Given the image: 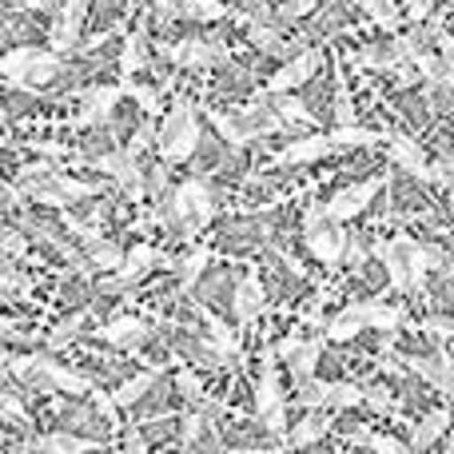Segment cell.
Listing matches in <instances>:
<instances>
[{"instance_id":"obj_1","label":"cell","mask_w":454,"mask_h":454,"mask_svg":"<svg viewBox=\"0 0 454 454\" xmlns=\"http://www.w3.org/2000/svg\"><path fill=\"white\" fill-rule=\"evenodd\" d=\"M60 72V56L36 52V48H16L0 56V76H8L16 88H44Z\"/></svg>"},{"instance_id":"obj_2","label":"cell","mask_w":454,"mask_h":454,"mask_svg":"<svg viewBox=\"0 0 454 454\" xmlns=\"http://www.w3.org/2000/svg\"><path fill=\"white\" fill-rule=\"evenodd\" d=\"M303 231H307V247L319 263L335 267L347 255V231L339 223L327 220V204H311L303 215Z\"/></svg>"},{"instance_id":"obj_3","label":"cell","mask_w":454,"mask_h":454,"mask_svg":"<svg viewBox=\"0 0 454 454\" xmlns=\"http://www.w3.org/2000/svg\"><path fill=\"white\" fill-rule=\"evenodd\" d=\"M383 188H387L383 176H371V180L347 184L343 192H335V196H331V204H327V220H331V223H339V227L351 223V220H359V215L371 207V200H375Z\"/></svg>"},{"instance_id":"obj_4","label":"cell","mask_w":454,"mask_h":454,"mask_svg":"<svg viewBox=\"0 0 454 454\" xmlns=\"http://www.w3.org/2000/svg\"><path fill=\"white\" fill-rule=\"evenodd\" d=\"M255 411L259 419H263L267 434H287V403H283V391H279V371L271 367V359H267L263 375H259V387H255Z\"/></svg>"},{"instance_id":"obj_5","label":"cell","mask_w":454,"mask_h":454,"mask_svg":"<svg viewBox=\"0 0 454 454\" xmlns=\"http://www.w3.org/2000/svg\"><path fill=\"white\" fill-rule=\"evenodd\" d=\"M395 247H399L403 263H407V275H411V287L423 291L427 287V271H439V267H447V255L434 247H427V243H419L415 235L403 231L399 239H395Z\"/></svg>"},{"instance_id":"obj_6","label":"cell","mask_w":454,"mask_h":454,"mask_svg":"<svg viewBox=\"0 0 454 454\" xmlns=\"http://www.w3.org/2000/svg\"><path fill=\"white\" fill-rule=\"evenodd\" d=\"M319 64H323V52H319V48H303V52L291 56V60L283 64V68L275 72L271 80H267V92H271V96H287L291 88L307 84V80L319 72Z\"/></svg>"},{"instance_id":"obj_7","label":"cell","mask_w":454,"mask_h":454,"mask_svg":"<svg viewBox=\"0 0 454 454\" xmlns=\"http://www.w3.org/2000/svg\"><path fill=\"white\" fill-rule=\"evenodd\" d=\"M164 56L180 68H212V64H223L227 52L223 44H207V40H184V44H168Z\"/></svg>"},{"instance_id":"obj_8","label":"cell","mask_w":454,"mask_h":454,"mask_svg":"<svg viewBox=\"0 0 454 454\" xmlns=\"http://www.w3.org/2000/svg\"><path fill=\"white\" fill-rule=\"evenodd\" d=\"M96 168H100V172H108L116 184H124L128 196H132V200H140V196H144L140 164H136V156H132L128 148H116V152H108V156H100V160H96Z\"/></svg>"},{"instance_id":"obj_9","label":"cell","mask_w":454,"mask_h":454,"mask_svg":"<svg viewBox=\"0 0 454 454\" xmlns=\"http://www.w3.org/2000/svg\"><path fill=\"white\" fill-rule=\"evenodd\" d=\"M335 152V144H331V136H303V140H291L287 148H279V156H275V168H299V164H315V160L331 156Z\"/></svg>"},{"instance_id":"obj_10","label":"cell","mask_w":454,"mask_h":454,"mask_svg":"<svg viewBox=\"0 0 454 454\" xmlns=\"http://www.w3.org/2000/svg\"><path fill=\"white\" fill-rule=\"evenodd\" d=\"M231 303H235V323H239V327H251V323L259 319V311H263V283H259L255 271L239 275Z\"/></svg>"},{"instance_id":"obj_11","label":"cell","mask_w":454,"mask_h":454,"mask_svg":"<svg viewBox=\"0 0 454 454\" xmlns=\"http://www.w3.org/2000/svg\"><path fill=\"white\" fill-rule=\"evenodd\" d=\"M387 144H391V160L403 168L407 176H415V180H427L431 184V164H427V152L419 148L411 136H387Z\"/></svg>"},{"instance_id":"obj_12","label":"cell","mask_w":454,"mask_h":454,"mask_svg":"<svg viewBox=\"0 0 454 454\" xmlns=\"http://www.w3.org/2000/svg\"><path fill=\"white\" fill-rule=\"evenodd\" d=\"M120 92H124V88H116V84H100V88H92V92L84 96V104H80L76 128H96V124H104V120H108V112L116 108Z\"/></svg>"},{"instance_id":"obj_13","label":"cell","mask_w":454,"mask_h":454,"mask_svg":"<svg viewBox=\"0 0 454 454\" xmlns=\"http://www.w3.org/2000/svg\"><path fill=\"white\" fill-rule=\"evenodd\" d=\"M343 311L355 315L363 327H375V331H399L407 323L403 307H391V303H347Z\"/></svg>"},{"instance_id":"obj_14","label":"cell","mask_w":454,"mask_h":454,"mask_svg":"<svg viewBox=\"0 0 454 454\" xmlns=\"http://www.w3.org/2000/svg\"><path fill=\"white\" fill-rule=\"evenodd\" d=\"M454 427V411L450 407H439V411H431V415L423 419V423L415 427V434H411V450L415 454H423L427 447H434L439 439H447V431Z\"/></svg>"},{"instance_id":"obj_15","label":"cell","mask_w":454,"mask_h":454,"mask_svg":"<svg viewBox=\"0 0 454 454\" xmlns=\"http://www.w3.org/2000/svg\"><path fill=\"white\" fill-rule=\"evenodd\" d=\"M371 255L383 263V271H387V279H391V291H407L411 287V275H407V263H403V255H399V247H395L391 239H375L371 243Z\"/></svg>"},{"instance_id":"obj_16","label":"cell","mask_w":454,"mask_h":454,"mask_svg":"<svg viewBox=\"0 0 454 454\" xmlns=\"http://www.w3.org/2000/svg\"><path fill=\"white\" fill-rule=\"evenodd\" d=\"M84 8H88V0H68V8H64V24H60V28H56V36H52L56 56H60V52H68V48L76 44L80 28H84Z\"/></svg>"},{"instance_id":"obj_17","label":"cell","mask_w":454,"mask_h":454,"mask_svg":"<svg viewBox=\"0 0 454 454\" xmlns=\"http://www.w3.org/2000/svg\"><path fill=\"white\" fill-rule=\"evenodd\" d=\"M327 427H331V415L327 411H307V419L295 427V431L287 434V447H295V450H307L311 442H319L323 434H327Z\"/></svg>"},{"instance_id":"obj_18","label":"cell","mask_w":454,"mask_h":454,"mask_svg":"<svg viewBox=\"0 0 454 454\" xmlns=\"http://www.w3.org/2000/svg\"><path fill=\"white\" fill-rule=\"evenodd\" d=\"M323 347H327V339H303V347H299V355L291 359V375H295V383H307V379H315V367H319V355Z\"/></svg>"},{"instance_id":"obj_19","label":"cell","mask_w":454,"mask_h":454,"mask_svg":"<svg viewBox=\"0 0 454 454\" xmlns=\"http://www.w3.org/2000/svg\"><path fill=\"white\" fill-rule=\"evenodd\" d=\"M96 339L124 347V343H136V339H148V323H140V319H112L108 327H100V335H96Z\"/></svg>"},{"instance_id":"obj_20","label":"cell","mask_w":454,"mask_h":454,"mask_svg":"<svg viewBox=\"0 0 454 454\" xmlns=\"http://www.w3.org/2000/svg\"><path fill=\"white\" fill-rule=\"evenodd\" d=\"M200 315H204V323H207V347H212L215 355H223V359H231V355H239V339L231 335V331L223 327L220 319H215L212 311H204L200 307Z\"/></svg>"},{"instance_id":"obj_21","label":"cell","mask_w":454,"mask_h":454,"mask_svg":"<svg viewBox=\"0 0 454 454\" xmlns=\"http://www.w3.org/2000/svg\"><path fill=\"white\" fill-rule=\"evenodd\" d=\"M156 259H160V255H156V247H152V243H136V247L124 255V267H120V279H124L128 287H132V283L140 279V275L148 271V267L156 263Z\"/></svg>"},{"instance_id":"obj_22","label":"cell","mask_w":454,"mask_h":454,"mask_svg":"<svg viewBox=\"0 0 454 454\" xmlns=\"http://www.w3.org/2000/svg\"><path fill=\"white\" fill-rule=\"evenodd\" d=\"M160 379V367H152V371H140V375H132L128 379L124 387H120L116 395H112V403H116V407H132V403H140L144 395L152 391V383H156Z\"/></svg>"},{"instance_id":"obj_23","label":"cell","mask_w":454,"mask_h":454,"mask_svg":"<svg viewBox=\"0 0 454 454\" xmlns=\"http://www.w3.org/2000/svg\"><path fill=\"white\" fill-rule=\"evenodd\" d=\"M383 140H387V136L371 132V128H359V124L335 128V132H331V144H335V152H343V148H375V144H383Z\"/></svg>"},{"instance_id":"obj_24","label":"cell","mask_w":454,"mask_h":454,"mask_svg":"<svg viewBox=\"0 0 454 454\" xmlns=\"http://www.w3.org/2000/svg\"><path fill=\"white\" fill-rule=\"evenodd\" d=\"M40 454H84L92 450L96 442L92 439H76V434H44V439L32 442Z\"/></svg>"},{"instance_id":"obj_25","label":"cell","mask_w":454,"mask_h":454,"mask_svg":"<svg viewBox=\"0 0 454 454\" xmlns=\"http://www.w3.org/2000/svg\"><path fill=\"white\" fill-rule=\"evenodd\" d=\"M212 263V247L207 243H200V247H192L188 251V259L180 263V287L184 291H192L200 283V275H204V267Z\"/></svg>"},{"instance_id":"obj_26","label":"cell","mask_w":454,"mask_h":454,"mask_svg":"<svg viewBox=\"0 0 454 454\" xmlns=\"http://www.w3.org/2000/svg\"><path fill=\"white\" fill-rule=\"evenodd\" d=\"M144 60H148V40L136 32V36H128L124 56H120V72H124V84H132V76L144 68Z\"/></svg>"},{"instance_id":"obj_27","label":"cell","mask_w":454,"mask_h":454,"mask_svg":"<svg viewBox=\"0 0 454 454\" xmlns=\"http://www.w3.org/2000/svg\"><path fill=\"white\" fill-rule=\"evenodd\" d=\"M192 120H196V108H192L188 100H176V104H172V112H168V116H164V128H160L156 144H168L176 132H184V128H188Z\"/></svg>"},{"instance_id":"obj_28","label":"cell","mask_w":454,"mask_h":454,"mask_svg":"<svg viewBox=\"0 0 454 454\" xmlns=\"http://www.w3.org/2000/svg\"><path fill=\"white\" fill-rule=\"evenodd\" d=\"M359 403H367V391L355 383H327V407L335 411H351L359 407Z\"/></svg>"},{"instance_id":"obj_29","label":"cell","mask_w":454,"mask_h":454,"mask_svg":"<svg viewBox=\"0 0 454 454\" xmlns=\"http://www.w3.org/2000/svg\"><path fill=\"white\" fill-rule=\"evenodd\" d=\"M351 442H359V447H367V450H375V454H415V450L407 447V442L391 439V434H371V431H355V434H351Z\"/></svg>"},{"instance_id":"obj_30","label":"cell","mask_w":454,"mask_h":454,"mask_svg":"<svg viewBox=\"0 0 454 454\" xmlns=\"http://www.w3.org/2000/svg\"><path fill=\"white\" fill-rule=\"evenodd\" d=\"M359 331H363V323L355 319V315H347L343 307H339V315L327 323V327H323V339H327V343H347V339H355Z\"/></svg>"},{"instance_id":"obj_31","label":"cell","mask_w":454,"mask_h":454,"mask_svg":"<svg viewBox=\"0 0 454 454\" xmlns=\"http://www.w3.org/2000/svg\"><path fill=\"white\" fill-rule=\"evenodd\" d=\"M247 40L271 56H287V44H283V36L271 28V24H247Z\"/></svg>"},{"instance_id":"obj_32","label":"cell","mask_w":454,"mask_h":454,"mask_svg":"<svg viewBox=\"0 0 454 454\" xmlns=\"http://www.w3.org/2000/svg\"><path fill=\"white\" fill-rule=\"evenodd\" d=\"M180 16H188V20H223L227 4H220V0H180Z\"/></svg>"},{"instance_id":"obj_33","label":"cell","mask_w":454,"mask_h":454,"mask_svg":"<svg viewBox=\"0 0 454 454\" xmlns=\"http://www.w3.org/2000/svg\"><path fill=\"white\" fill-rule=\"evenodd\" d=\"M359 4H363V12H367L371 20L379 24V28L395 32V28H399V24H403V20H399V8H395L391 0H359Z\"/></svg>"},{"instance_id":"obj_34","label":"cell","mask_w":454,"mask_h":454,"mask_svg":"<svg viewBox=\"0 0 454 454\" xmlns=\"http://www.w3.org/2000/svg\"><path fill=\"white\" fill-rule=\"evenodd\" d=\"M207 116H212V128L231 144V148H243V144H247V132H243L239 120H231L227 112H207Z\"/></svg>"},{"instance_id":"obj_35","label":"cell","mask_w":454,"mask_h":454,"mask_svg":"<svg viewBox=\"0 0 454 454\" xmlns=\"http://www.w3.org/2000/svg\"><path fill=\"white\" fill-rule=\"evenodd\" d=\"M80 327H84V315H68L64 323H56V327L48 331L44 343L52 347V351H60V347H68V343H72V335H80Z\"/></svg>"},{"instance_id":"obj_36","label":"cell","mask_w":454,"mask_h":454,"mask_svg":"<svg viewBox=\"0 0 454 454\" xmlns=\"http://www.w3.org/2000/svg\"><path fill=\"white\" fill-rule=\"evenodd\" d=\"M299 407H307V411H323L327 407V383L323 379H307V383H299Z\"/></svg>"},{"instance_id":"obj_37","label":"cell","mask_w":454,"mask_h":454,"mask_svg":"<svg viewBox=\"0 0 454 454\" xmlns=\"http://www.w3.org/2000/svg\"><path fill=\"white\" fill-rule=\"evenodd\" d=\"M271 108H275V116H279L283 124H311L307 108L299 100H291V96H271Z\"/></svg>"},{"instance_id":"obj_38","label":"cell","mask_w":454,"mask_h":454,"mask_svg":"<svg viewBox=\"0 0 454 454\" xmlns=\"http://www.w3.org/2000/svg\"><path fill=\"white\" fill-rule=\"evenodd\" d=\"M335 120H339V128L355 124V100H351V88H347V80H343V68H339V88H335Z\"/></svg>"},{"instance_id":"obj_39","label":"cell","mask_w":454,"mask_h":454,"mask_svg":"<svg viewBox=\"0 0 454 454\" xmlns=\"http://www.w3.org/2000/svg\"><path fill=\"white\" fill-rule=\"evenodd\" d=\"M128 96H136V104H140L144 112H148V120H156V116H164V108H160V96H156V88H148V84H120Z\"/></svg>"},{"instance_id":"obj_40","label":"cell","mask_w":454,"mask_h":454,"mask_svg":"<svg viewBox=\"0 0 454 454\" xmlns=\"http://www.w3.org/2000/svg\"><path fill=\"white\" fill-rule=\"evenodd\" d=\"M92 267H100V271H120V267H124V251H120L116 243H96Z\"/></svg>"},{"instance_id":"obj_41","label":"cell","mask_w":454,"mask_h":454,"mask_svg":"<svg viewBox=\"0 0 454 454\" xmlns=\"http://www.w3.org/2000/svg\"><path fill=\"white\" fill-rule=\"evenodd\" d=\"M176 383H180V391H184V399L188 403H204V383H200L196 379V371H180V375H176Z\"/></svg>"},{"instance_id":"obj_42","label":"cell","mask_w":454,"mask_h":454,"mask_svg":"<svg viewBox=\"0 0 454 454\" xmlns=\"http://www.w3.org/2000/svg\"><path fill=\"white\" fill-rule=\"evenodd\" d=\"M24 251H28V239H24L20 231H0V255L20 259Z\"/></svg>"},{"instance_id":"obj_43","label":"cell","mask_w":454,"mask_h":454,"mask_svg":"<svg viewBox=\"0 0 454 454\" xmlns=\"http://www.w3.org/2000/svg\"><path fill=\"white\" fill-rule=\"evenodd\" d=\"M200 434H204V415H200V411H192V415L184 419V427H180V439L188 442V447H196Z\"/></svg>"},{"instance_id":"obj_44","label":"cell","mask_w":454,"mask_h":454,"mask_svg":"<svg viewBox=\"0 0 454 454\" xmlns=\"http://www.w3.org/2000/svg\"><path fill=\"white\" fill-rule=\"evenodd\" d=\"M315 4H319V0H287V4L279 8V20H299V16H307Z\"/></svg>"},{"instance_id":"obj_45","label":"cell","mask_w":454,"mask_h":454,"mask_svg":"<svg viewBox=\"0 0 454 454\" xmlns=\"http://www.w3.org/2000/svg\"><path fill=\"white\" fill-rule=\"evenodd\" d=\"M431 184H442V188L454 192V164H450V160H439V164H431Z\"/></svg>"},{"instance_id":"obj_46","label":"cell","mask_w":454,"mask_h":454,"mask_svg":"<svg viewBox=\"0 0 454 454\" xmlns=\"http://www.w3.org/2000/svg\"><path fill=\"white\" fill-rule=\"evenodd\" d=\"M423 331L427 335H439V339H454V319H442V315L439 319H427Z\"/></svg>"},{"instance_id":"obj_47","label":"cell","mask_w":454,"mask_h":454,"mask_svg":"<svg viewBox=\"0 0 454 454\" xmlns=\"http://www.w3.org/2000/svg\"><path fill=\"white\" fill-rule=\"evenodd\" d=\"M299 347H303V335H287L279 347H275V351H279V359H287V363H291V359L299 355Z\"/></svg>"},{"instance_id":"obj_48","label":"cell","mask_w":454,"mask_h":454,"mask_svg":"<svg viewBox=\"0 0 454 454\" xmlns=\"http://www.w3.org/2000/svg\"><path fill=\"white\" fill-rule=\"evenodd\" d=\"M363 255H367V247H363V239H355V235H347V255H343V259H351V263H359Z\"/></svg>"},{"instance_id":"obj_49","label":"cell","mask_w":454,"mask_h":454,"mask_svg":"<svg viewBox=\"0 0 454 454\" xmlns=\"http://www.w3.org/2000/svg\"><path fill=\"white\" fill-rule=\"evenodd\" d=\"M0 343H24V335L8 319H0Z\"/></svg>"},{"instance_id":"obj_50","label":"cell","mask_w":454,"mask_h":454,"mask_svg":"<svg viewBox=\"0 0 454 454\" xmlns=\"http://www.w3.org/2000/svg\"><path fill=\"white\" fill-rule=\"evenodd\" d=\"M427 12H431V0H415V4L407 8V20H411V24H419Z\"/></svg>"},{"instance_id":"obj_51","label":"cell","mask_w":454,"mask_h":454,"mask_svg":"<svg viewBox=\"0 0 454 454\" xmlns=\"http://www.w3.org/2000/svg\"><path fill=\"white\" fill-rule=\"evenodd\" d=\"M367 403H371V407H379V411H395L391 407V395H387V391H367Z\"/></svg>"},{"instance_id":"obj_52","label":"cell","mask_w":454,"mask_h":454,"mask_svg":"<svg viewBox=\"0 0 454 454\" xmlns=\"http://www.w3.org/2000/svg\"><path fill=\"white\" fill-rule=\"evenodd\" d=\"M24 4H32V8H52V0H24Z\"/></svg>"},{"instance_id":"obj_53","label":"cell","mask_w":454,"mask_h":454,"mask_svg":"<svg viewBox=\"0 0 454 454\" xmlns=\"http://www.w3.org/2000/svg\"><path fill=\"white\" fill-rule=\"evenodd\" d=\"M447 454H454V431H447Z\"/></svg>"},{"instance_id":"obj_54","label":"cell","mask_w":454,"mask_h":454,"mask_svg":"<svg viewBox=\"0 0 454 454\" xmlns=\"http://www.w3.org/2000/svg\"><path fill=\"white\" fill-rule=\"evenodd\" d=\"M0 363H8V355H4V347H0Z\"/></svg>"}]
</instances>
